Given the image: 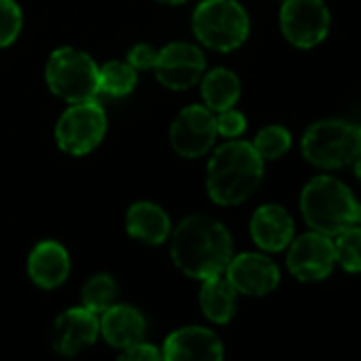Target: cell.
<instances>
[{"mask_svg":"<svg viewBox=\"0 0 361 361\" xmlns=\"http://www.w3.org/2000/svg\"><path fill=\"white\" fill-rule=\"evenodd\" d=\"M334 238L336 262L346 272H361V224L346 228Z\"/></svg>","mask_w":361,"mask_h":361,"instance_id":"obj_24","label":"cell"},{"mask_svg":"<svg viewBox=\"0 0 361 361\" xmlns=\"http://www.w3.org/2000/svg\"><path fill=\"white\" fill-rule=\"evenodd\" d=\"M138 81V71L132 68L128 62H106L104 66H100V92L113 98H121L128 96Z\"/></svg>","mask_w":361,"mask_h":361,"instance_id":"obj_21","label":"cell"},{"mask_svg":"<svg viewBox=\"0 0 361 361\" xmlns=\"http://www.w3.org/2000/svg\"><path fill=\"white\" fill-rule=\"evenodd\" d=\"M24 13L16 0H0V47H9L22 32Z\"/></svg>","mask_w":361,"mask_h":361,"instance_id":"obj_25","label":"cell"},{"mask_svg":"<svg viewBox=\"0 0 361 361\" xmlns=\"http://www.w3.org/2000/svg\"><path fill=\"white\" fill-rule=\"evenodd\" d=\"M207 68V60L200 47L192 43H170L157 51L153 73L157 81L174 92H183L194 87Z\"/></svg>","mask_w":361,"mask_h":361,"instance_id":"obj_9","label":"cell"},{"mask_svg":"<svg viewBox=\"0 0 361 361\" xmlns=\"http://www.w3.org/2000/svg\"><path fill=\"white\" fill-rule=\"evenodd\" d=\"M226 279L245 295H266L276 289L281 281L279 266L264 253H240L230 259Z\"/></svg>","mask_w":361,"mask_h":361,"instance_id":"obj_12","label":"cell"},{"mask_svg":"<svg viewBox=\"0 0 361 361\" xmlns=\"http://www.w3.org/2000/svg\"><path fill=\"white\" fill-rule=\"evenodd\" d=\"M106 134V113L94 100L71 104L56 126L58 147L68 155H87Z\"/></svg>","mask_w":361,"mask_h":361,"instance_id":"obj_7","label":"cell"},{"mask_svg":"<svg viewBox=\"0 0 361 361\" xmlns=\"http://www.w3.org/2000/svg\"><path fill=\"white\" fill-rule=\"evenodd\" d=\"M161 361H224V344L207 327H183L166 338Z\"/></svg>","mask_w":361,"mask_h":361,"instance_id":"obj_13","label":"cell"},{"mask_svg":"<svg viewBox=\"0 0 361 361\" xmlns=\"http://www.w3.org/2000/svg\"><path fill=\"white\" fill-rule=\"evenodd\" d=\"M45 79L49 90L71 104L94 100L100 94V66L85 51L75 47L51 51Z\"/></svg>","mask_w":361,"mask_h":361,"instance_id":"obj_6","label":"cell"},{"mask_svg":"<svg viewBox=\"0 0 361 361\" xmlns=\"http://www.w3.org/2000/svg\"><path fill=\"white\" fill-rule=\"evenodd\" d=\"M291 142H293L291 132L285 126L272 123V126L262 128L251 145L255 147V151L259 153L264 161H274V159H281L291 149Z\"/></svg>","mask_w":361,"mask_h":361,"instance_id":"obj_22","label":"cell"},{"mask_svg":"<svg viewBox=\"0 0 361 361\" xmlns=\"http://www.w3.org/2000/svg\"><path fill=\"white\" fill-rule=\"evenodd\" d=\"M117 361H161V355L155 346L145 344V342H136V344L123 348V353L119 355Z\"/></svg>","mask_w":361,"mask_h":361,"instance_id":"obj_28","label":"cell"},{"mask_svg":"<svg viewBox=\"0 0 361 361\" xmlns=\"http://www.w3.org/2000/svg\"><path fill=\"white\" fill-rule=\"evenodd\" d=\"M336 264L334 238L321 232H304L289 243L287 268L289 272L304 283L323 281L331 274Z\"/></svg>","mask_w":361,"mask_h":361,"instance_id":"obj_11","label":"cell"},{"mask_svg":"<svg viewBox=\"0 0 361 361\" xmlns=\"http://www.w3.org/2000/svg\"><path fill=\"white\" fill-rule=\"evenodd\" d=\"M361 153L359 130L344 119H321L306 128L302 136L304 159L319 170H340Z\"/></svg>","mask_w":361,"mask_h":361,"instance_id":"obj_5","label":"cell"},{"mask_svg":"<svg viewBox=\"0 0 361 361\" xmlns=\"http://www.w3.org/2000/svg\"><path fill=\"white\" fill-rule=\"evenodd\" d=\"M200 92L204 106L213 113H221L228 109H234V104L240 98L243 85L234 71L230 68H213L202 75L200 79Z\"/></svg>","mask_w":361,"mask_h":361,"instance_id":"obj_19","label":"cell"},{"mask_svg":"<svg viewBox=\"0 0 361 361\" xmlns=\"http://www.w3.org/2000/svg\"><path fill=\"white\" fill-rule=\"evenodd\" d=\"M155 58H157V51L145 43L140 45H134L128 54V64L136 71H153V64H155Z\"/></svg>","mask_w":361,"mask_h":361,"instance_id":"obj_27","label":"cell"},{"mask_svg":"<svg viewBox=\"0 0 361 361\" xmlns=\"http://www.w3.org/2000/svg\"><path fill=\"white\" fill-rule=\"evenodd\" d=\"M117 298V283L113 281V276L109 274H96L92 276L81 291V300L83 306L92 312H104L106 308H111L115 304Z\"/></svg>","mask_w":361,"mask_h":361,"instance_id":"obj_23","label":"cell"},{"mask_svg":"<svg viewBox=\"0 0 361 361\" xmlns=\"http://www.w3.org/2000/svg\"><path fill=\"white\" fill-rule=\"evenodd\" d=\"M357 130H359V140H361V126H359V128H357Z\"/></svg>","mask_w":361,"mask_h":361,"instance_id":"obj_31","label":"cell"},{"mask_svg":"<svg viewBox=\"0 0 361 361\" xmlns=\"http://www.w3.org/2000/svg\"><path fill=\"white\" fill-rule=\"evenodd\" d=\"M145 329V317L128 304H113L102 312L100 319V334L117 348H128L136 342H142Z\"/></svg>","mask_w":361,"mask_h":361,"instance_id":"obj_17","label":"cell"},{"mask_svg":"<svg viewBox=\"0 0 361 361\" xmlns=\"http://www.w3.org/2000/svg\"><path fill=\"white\" fill-rule=\"evenodd\" d=\"M353 170H355V176L361 180V153L355 157V161H353Z\"/></svg>","mask_w":361,"mask_h":361,"instance_id":"obj_29","label":"cell"},{"mask_svg":"<svg viewBox=\"0 0 361 361\" xmlns=\"http://www.w3.org/2000/svg\"><path fill=\"white\" fill-rule=\"evenodd\" d=\"M217 138L215 113L204 104H192L180 111L170 126V145L180 157H202Z\"/></svg>","mask_w":361,"mask_h":361,"instance_id":"obj_10","label":"cell"},{"mask_svg":"<svg viewBox=\"0 0 361 361\" xmlns=\"http://www.w3.org/2000/svg\"><path fill=\"white\" fill-rule=\"evenodd\" d=\"M281 3H283V0H281Z\"/></svg>","mask_w":361,"mask_h":361,"instance_id":"obj_32","label":"cell"},{"mask_svg":"<svg viewBox=\"0 0 361 361\" xmlns=\"http://www.w3.org/2000/svg\"><path fill=\"white\" fill-rule=\"evenodd\" d=\"M264 159L247 140L234 138L215 149L207 170V192L219 207H236L253 196L264 178Z\"/></svg>","mask_w":361,"mask_h":361,"instance_id":"obj_2","label":"cell"},{"mask_svg":"<svg viewBox=\"0 0 361 361\" xmlns=\"http://www.w3.org/2000/svg\"><path fill=\"white\" fill-rule=\"evenodd\" d=\"M279 24L283 37L298 49L321 45L331 28V13L325 0H283Z\"/></svg>","mask_w":361,"mask_h":361,"instance_id":"obj_8","label":"cell"},{"mask_svg":"<svg viewBox=\"0 0 361 361\" xmlns=\"http://www.w3.org/2000/svg\"><path fill=\"white\" fill-rule=\"evenodd\" d=\"M128 234L145 245H161L170 236V217L155 202H134L126 213Z\"/></svg>","mask_w":361,"mask_h":361,"instance_id":"obj_18","label":"cell"},{"mask_svg":"<svg viewBox=\"0 0 361 361\" xmlns=\"http://www.w3.org/2000/svg\"><path fill=\"white\" fill-rule=\"evenodd\" d=\"M215 123H217V136H224L228 140L243 136L247 130V117L236 109H228V111L217 113Z\"/></svg>","mask_w":361,"mask_h":361,"instance_id":"obj_26","label":"cell"},{"mask_svg":"<svg viewBox=\"0 0 361 361\" xmlns=\"http://www.w3.org/2000/svg\"><path fill=\"white\" fill-rule=\"evenodd\" d=\"M251 238L253 243L268 251V253H279L289 247L295 234V224L289 211L281 204H262L249 224Z\"/></svg>","mask_w":361,"mask_h":361,"instance_id":"obj_14","label":"cell"},{"mask_svg":"<svg viewBox=\"0 0 361 361\" xmlns=\"http://www.w3.org/2000/svg\"><path fill=\"white\" fill-rule=\"evenodd\" d=\"M100 334V321L96 312L85 306L68 308L54 325V346L62 355H77L83 346L94 344Z\"/></svg>","mask_w":361,"mask_h":361,"instance_id":"obj_15","label":"cell"},{"mask_svg":"<svg viewBox=\"0 0 361 361\" xmlns=\"http://www.w3.org/2000/svg\"><path fill=\"white\" fill-rule=\"evenodd\" d=\"M300 211L310 230L331 238L361 224V202L331 174H319L308 180L300 194Z\"/></svg>","mask_w":361,"mask_h":361,"instance_id":"obj_3","label":"cell"},{"mask_svg":"<svg viewBox=\"0 0 361 361\" xmlns=\"http://www.w3.org/2000/svg\"><path fill=\"white\" fill-rule=\"evenodd\" d=\"M71 272V257L56 240L39 243L28 257V274L43 289L60 287Z\"/></svg>","mask_w":361,"mask_h":361,"instance_id":"obj_16","label":"cell"},{"mask_svg":"<svg viewBox=\"0 0 361 361\" xmlns=\"http://www.w3.org/2000/svg\"><path fill=\"white\" fill-rule=\"evenodd\" d=\"M196 39L213 51L238 49L251 32V20L238 0H202L192 18Z\"/></svg>","mask_w":361,"mask_h":361,"instance_id":"obj_4","label":"cell"},{"mask_svg":"<svg viewBox=\"0 0 361 361\" xmlns=\"http://www.w3.org/2000/svg\"><path fill=\"white\" fill-rule=\"evenodd\" d=\"M157 3H164V5H183L185 0H157Z\"/></svg>","mask_w":361,"mask_h":361,"instance_id":"obj_30","label":"cell"},{"mask_svg":"<svg viewBox=\"0 0 361 361\" xmlns=\"http://www.w3.org/2000/svg\"><path fill=\"white\" fill-rule=\"evenodd\" d=\"M202 312L215 323H228L236 310V289L221 274L204 281L200 289Z\"/></svg>","mask_w":361,"mask_h":361,"instance_id":"obj_20","label":"cell"},{"mask_svg":"<svg viewBox=\"0 0 361 361\" xmlns=\"http://www.w3.org/2000/svg\"><path fill=\"white\" fill-rule=\"evenodd\" d=\"M234 251L228 228L209 215H190L172 232L170 255L180 272L207 281L224 274Z\"/></svg>","mask_w":361,"mask_h":361,"instance_id":"obj_1","label":"cell"}]
</instances>
